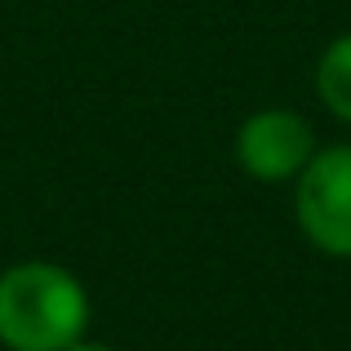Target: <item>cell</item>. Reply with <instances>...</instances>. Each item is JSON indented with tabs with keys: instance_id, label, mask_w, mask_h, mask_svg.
<instances>
[{
	"instance_id": "6da1fadb",
	"label": "cell",
	"mask_w": 351,
	"mask_h": 351,
	"mask_svg": "<svg viewBox=\"0 0 351 351\" xmlns=\"http://www.w3.org/2000/svg\"><path fill=\"white\" fill-rule=\"evenodd\" d=\"M89 329V293L58 263H18L0 271V347L67 351Z\"/></svg>"
},
{
	"instance_id": "7a4b0ae2",
	"label": "cell",
	"mask_w": 351,
	"mask_h": 351,
	"mask_svg": "<svg viewBox=\"0 0 351 351\" xmlns=\"http://www.w3.org/2000/svg\"><path fill=\"white\" fill-rule=\"evenodd\" d=\"M293 191L298 232L329 258H351V147H325L307 160Z\"/></svg>"
},
{
	"instance_id": "3957f363",
	"label": "cell",
	"mask_w": 351,
	"mask_h": 351,
	"mask_svg": "<svg viewBox=\"0 0 351 351\" xmlns=\"http://www.w3.org/2000/svg\"><path fill=\"white\" fill-rule=\"evenodd\" d=\"M311 156H316V134H311L307 116L285 112V107L254 112L236 134V160L254 182L298 178Z\"/></svg>"
},
{
	"instance_id": "277c9868",
	"label": "cell",
	"mask_w": 351,
	"mask_h": 351,
	"mask_svg": "<svg viewBox=\"0 0 351 351\" xmlns=\"http://www.w3.org/2000/svg\"><path fill=\"white\" fill-rule=\"evenodd\" d=\"M316 94L338 120L351 125V32L338 36L316 62Z\"/></svg>"
},
{
	"instance_id": "5b68a950",
	"label": "cell",
	"mask_w": 351,
	"mask_h": 351,
	"mask_svg": "<svg viewBox=\"0 0 351 351\" xmlns=\"http://www.w3.org/2000/svg\"><path fill=\"white\" fill-rule=\"evenodd\" d=\"M67 351H112L107 343H89V338H80V343H71Z\"/></svg>"
}]
</instances>
